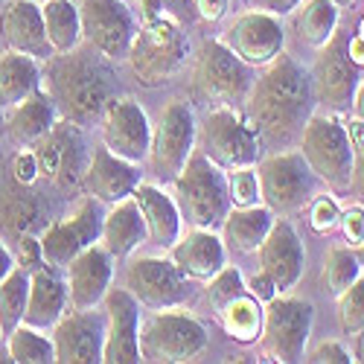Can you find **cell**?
<instances>
[{"label":"cell","instance_id":"7402d4cb","mask_svg":"<svg viewBox=\"0 0 364 364\" xmlns=\"http://www.w3.org/2000/svg\"><path fill=\"white\" fill-rule=\"evenodd\" d=\"M68 300L73 309H97L105 300L114 277V257L94 242L68 262Z\"/></svg>","mask_w":364,"mask_h":364},{"label":"cell","instance_id":"44dd1931","mask_svg":"<svg viewBox=\"0 0 364 364\" xmlns=\"http://www.w3.org/2000/svg\"><path fill=\"white\" fill-rule=\"evenodd\" d=\"M259 268L277 283V291H291L306 268V248L289 219H274L265 242L259 245Z\"/></svg>","mask_w":364,"mask_h":364},{"label":"cell","instance_id":"ab89813d","mask_svg":"<svg viewBox=\"0 0 364 364\" xmlns=\"http://www.w3.org/2000/svg\"><path fill=\"white\" fill-rule=\"evenodd\" d=\"M228 190H230V204H233V207H254V204H262L259 178H257V169H254V166L230 169V175H228Z\"/></svg>","mask_w":364,"mask_h":364},{"label":"cell","instance_id":"e0dca14e","mask_svg":"<svg viewBox=\"0 0 364 364\" xmlns=\"http://www.w3.org/2000/svg\"><path fill=\"white\" fill-rule=\"evenodd\" d=\"M100 126H102V143L117 158H126L132 164L149 158L151 123L140 102H134L132 97H114L100 117Z\"/></svg>","mask_w":364,"mask_h":364},{"label":"cell","instance_id":"f1b7e54d","mask_svg":"<svg viewBox=\"0 0 364 364\" xmlns=\"http://www.w3.org/2000/svg\"><path fill=\"white\" fill-rule=\"evenodd\" d=\"M6 134L12 143L29 149L36 146L58 119H62V114H58L55 102L50 100L47 90H36V94H29L26 100H21L18 105L6 108Z\"/></svg>","mask_w":364,"mask_h":364},{"label":"cell","instance_id":"484cf974","mask_svg":"<svg viewBox=\"0 0 364 364\" xmlns=\"http://www.w3.org/2000/svg\"><path fill=\"white\" fill-rule=\"evenodd\" d=\"M149 242L143 213L134 201V196L108 204L105 219H102V233H100V245L114 257V259H129L140 245Z\"/></svg>","mask_w":364,"mask_h":364},{"label":"cell","instance_id":"5bb4252c","mask_svg":"<svg viewBox=\"0 0 364 364\" xmlns=\"http://www.w3.org/2000/svg\"><path fill=\"white\" fill-rule=\"evenodd\" d=\"M350 36L344 29H336L332 38L318 50L315 65H312V87H315V100L321 105H326V111L332 114H344L353 105L355 87L361 82L358 76V65L350 58L347 50Z\"/></svg>","mask_w":364,"mask_h":364},{"label":"cell","instance_id":"94428289","mask_svg":"<svg viewBox=\"0 0 364 364\" xmlns=\"http://www.w3.org/2000/svg\"><path fill=\"white\" fill-rule=\"evenodd\" d=\"M358 33H361V36H364V18H361V23H358Z\"/></svg>","mask_w":364,"mask_h":364},{"label":"cell","instance_id":"c3c4849f","mask_svg":"<svg viewBox=\"0 0 364 364\" xmlns=\"http://www.w3.org/2000/svg\"><path fill=\"white\" fill-rule=\"evenodd\" d=\"M245 286H248V291H251V294H254L259 303H268V300H274V297L280 294V291H277V283L271 280L262 268L257 271V274H254V277H251Z\"/></svg>","mask_w":364,"mask_h":364},{"label":"cell","instance_id":"f546056e","mask_svg":"<svg viewBox=\"0 0 364 364\" xmlns=\"http://www.w3.org/2000/svg\"><path fill=\"white\" fill-rule=\"evenodd\" d=\"M271 225H274V213H271L265 204L230 207V213L222 222V239L236 254H257L271 230Z\"/></svg>","mask_w":364,"mask_h":364},{"label":"cell","instance_id":"4fadbf2b","mask_svg":"<svg viewBox=\"0 0 364 364\" xmlns=\"http://www.w3.org/2000/svg\"><path fill=\"white\" fill-rule=\"evenodd\" d=\"M36 161H38V175L47 178L58 190H76L82 187V178L90 161L87 143L82 137V126L70 123V119H58V123L33 146Z\"/></svg>","mask_w":364,"mask_h":364},{"label":"cell","instance_id":"4dcf8cb0","mask_svg":"<svg viewBox=\"0 0 364 364\" xmlns=\"http://www.w3.org/2000/svg\"><path fill=\"white\" fill-rule=\"evenodd\" d=\"M41 87L38 58L6 50L0 53V108H12Z\"/></svg>","mask_w":364,"mask_h":364},{"label":"cell","instance_id":"3957f363","mask_svg":"<svg viewBox=\"0 0 364 364\" xmlns=\"http://www.w3.org/2000/svg\"><path fill=\"white\" fill-rule=\"evenodd\" d=\"M187 55L190 41L184 36V23H178L169 15L140 21L126 53L132 73L146 87H158L169 82L175 73H181V68L187 65Z\"/></svg>","mask_w":364,"mask_h":364},{"label":"cell","instance_id":"8d00e7d4","mask_svg":"<svg viewBox=\"0 0 364 364\" xmlns=\"http://www.w3.org/2000/svg\"><path fill=\"white\" fill-rule=\"evenodd\" d=\"M18 190H6L4 193V204H0V222L4 228H9L12 233H33V228L38 225L41 216V204L36 198V193H29V187L18 184Z\"/></svg>","mask_w":364,"mask_h":364},{"label":"cell","instance_id":"6f0895ef","mask_svg":"<svg viewBox=\"0 0 364 364\" xmlns=\"http://www.w3.org/2000/svg\"><path fill=\"white\" fill-rule=\"evenodd\" d=\"M353 251H355V257H358V265H361V271H364V239H361V245H355Z\"/></svg>","mask_w":364,"mask_h":364},{"label":"cell","instance_id":"681fc988","mask_svg":"<svg viewBox=\"0 0 364 364\" xmlns=\"http://www.w3.org/2000/svg\"><path fill=\"white\" fill-rule=\"evenodd\" d=\"M245 4L251 6V9H259V12H271V15H277V18H283V15H291L303 0H245Z\"/></svg>","mask_w":364,"mask_h":364},{"label":"cell","instance_id":"603a6c76","mask_svg":"<svg viewBox=\"0 0 364 364\" xmlns=\"http://www.w3.org/2000/svg\"><path fill=\"white\" fill-rule=\"evenodd\" d=\"M140 181L143 178H140L137 164H132L126 158H117L105 143H100L94 151H90L82 187H85L87 196L100 198L102 204H117V201L129 198L137 190Z\"/></svg>","mask_w":364,"mask_h":364},{"label":"cell","instance_id":"5b68a950","mask_svg":"<svg viewBox=\"0 0 364 364\" xmlns=\"http://www.w3.org/2000/svg\"><path fill=\"white\" fill-rule=\"evenodd\" d=\"M175 193L178 207L193 228L216 230L222 228L225 216L230 213V190H228V175L222 166H216L204 151H193L184 169L175 178Z\"/></svg>","mask_w":364,"mask_h":364},{"label":"cell","instance_id":"277c9868","mask_svg":"<svg viewBox=\"0 0 364 364\" xmlns=\"http://www.w3.org/2000/svg\"><path fill=\"white\" fill-rule=\"evenodd\" d=\"M257 73L219 38H204L193 62V94L210 108L245 105Z\"/></svg>","mask_w":364,"mask_h":364},{"label":"cell","instance_id":"30bf717a","mask_svg":"<svg viewBox=\"0 0 364 364\" xmlns=\"http://www.w3.org/2000/svg\"><path fill=\"white\" fill-rule=\"evenodd\" d=\"M257 178L262 204L271 213L289 216L294 210H303L312 198L315 172L309 169L306 158L300 155V149H283L259 158Z\"/></svg>","mask_w":364,"mask_h":364},{"label":"cell","instance_id":"e575fe53","mask_svg":"<svg viewBox=\"0 0 364 364\" xmlns=\"http://www.w3.org/2000/svg\"><path fill=\"white\" fill-rule=\"evenodd\" d=\"M26 294H29V271L15 265L9 274L0 280V336L4 338L15 326L23 323Z\"/></svg>","mask_w":364,"mask_h":364},{"label":"cell","instance_id":"ac0fdd59","mask_svg":"<svg viewBox=\"0 0 364 364\" xmlns=\"http://www.w3.org/2000/svg\"><path fill=\"white\" fill-rule=\"evenodd\" d=\"M55 361L62 364H100L105 350V312L73 309L53 323Z\"/></svg>","mask_w":364,"mask_h":364},{"label":"cell","instance_id":"1f68e13d","mask_svg":"<svg viewBox=\"0 0 364 364\" xmlns=\"http://www.w3.org/2000/svg\"><path fill=\"white\" fill-rule=\"evenodd\" d=\"M222 329L228 332V336L239 344H254L259 341V332H262V303L245 289L239 291L236 297H230L228 303H222L219 309H213Z\"/></svg>","mask_w":364,"mask_h":364},{"label":"cell","instance_id":"7a4b0ae2","mask_svg":"<svg viewBox=\"0 0 364 364\" xmlns=\"http://www.w3.org/2000/svg\"><path fill=\"white\" fill-rule=\"evenodd\" d=\"M44 90L58 114L76 126H94L105 105L117 97V76L108 58L90 44H79L70 53H53L41 70Z\"/></svg>","mask_w":364,"mask_h":364},{"label":"cell","instance_id":"9c48e42d","mask_svg":"<svg viewBox=\"0 0 364 364\" xmlns=\"http://www.w3.org/2000/svg\"><path fill=\"white\" fill-rule=\"evenodd\" d=\"M315 323V306L309 300L300 297H283L265 303L262 315V332H259V347L268 361L294 364L306 355V344L312 336Z\"/></svg>","mask_w":364,"mask_h":364},{"label":"cell","instance_id":"db71d44e","mask_svg":"<svg viewBox=\"0 0 364 364\" xmlns=\"http://www.w3.org/2000/svg\"><path fill=\"white\" fill-rule=\"evenodd\" d=\"M344 129H347V137H350L353 149H361V146H364V123H358V119L353 117L350 126H344Z\"/></svg>","mask_w":364,"mask_h":364},{"label":"cell","instance_id":"9f6ffc18","mask_svg":"<svg viewBox=\"0 0 364 364\" xmlns=\"http://www.w3.org/2000/svg\"><path fill=\"white\" fill-rule=\"evenodd\" d=\"M353 117L358 119V123H364V79L358 82V87H355V97H353Z\"/></svg>","mask_w":364,"mask_h":364},{"label":"cell","instance_id":"9a60e30c","mask_svg":"<svg viewBox=\"0 0 364 364\" xmlns=\"http://www.w3.org/2000/svg\"><path fill=\"white\" fill-rule=\"evenodd\" d=\"M190 277L172 257H134L126 265V289L146 309H178L190 300Z\"/></svg>","mask_w":364,"mask_h":364},{"label":"cell","instance_id":"91938a15","mask_svg":"<svg viewBox=\"0 0 364 364\" xmlns=\"http://www.w3.org/2000/svg\"><path fill=\"white\" fill-rule=\"evenodd\" d=\"M332 4H336V6H353L355 0H332Z\"/></svg>","mask_w":364,"mask_h":364},{"label":"cell","instance_id":"f6af8a7d","mask_svg":"<svg viewBox=\"0 0 364 364\" xmlns=\"http://www.w3.org/2000/svg\"><path fill=\"white\" fill-rule=\"evenodd\" d=\"M303 361H312V364H350L355 358L350 355V350L341 341H321L309 355H303Z\"/></svg>","mask_w":364,"mask_h":364},{"label":"cell","instance_id":"60d3db41","mask_svg":"<svg viewBox=\"0 0 364 364\" xmlns=\"http://www.w3.org/2000/svg\"><path fill=\"white\" fill-rule=\"evenodd\" d=\"M245 280H242V271L233 268V265H225L219 274H213L207 280V300H210V306L219 309L222 303H228L230 297H236L239 291H245Z\"/></svg>","mask_w":364,"mask_h":364},{"label":"cell","instance_id":"2e32d148","mask_svg":"<svg viewBox=\"0 0 364 364\" xmlns=\"http://www.w3.org/2000/svg\"><path fill=\"white\" fill-rule=\"evenodd\" d=\"M82 38L100 50L108 62L126 58L137 33V15L126 0H79Z\"/></svg>","mask_w":364,"mask_h":364},{"label":"cell","instance_id":"f907efd6","mask_svg":"<svg viewBox=\"0 0 364 364\" xmlns=\"http://www.w3.org/2000/svg\"><path fill=\"white\" fill-rule=\"evenodd\" d=\"M228 4H230V0H193L196 15H198V18H204V21H210V23L225 18Z\"/></svg>","mask_w":364,"mask_h":364},{"label":"cell","instance_id":"4316f807","mask_svg":"<svg viewBox=\"0 0 364 364\" xmlns=\"http://www.w3.org/2000/svg\"><path fill=\"white\" fill-rule=\"evenodd\" d=\"M68 283L55 274V268L41 265L29 271V294L23 323L36 329H53V323L68 312Z\"/></svg>","mask_w":364,"mask_h":364},{"label":"cell","instance_id":"52a82bcc","mask_svg":"<svg viewBox=\"0 0 364 364\" xmlns=\"http://www.w3.org/2000/svg\"><path fill=\"white\" fill-rule=\"evenodd\" d=\"M300 155L306 158L315 178H321L329 190L344 193L353 181L355 149L347 137V129L332 114H312L297 140Z\"/></svg>","mask_w":364,"mask_h":364},{"label":"cell","instance_id":"ba28073f","mask_svg":"<svg viewBox=\"0 0 364 364\" xmlns=\"http://www.w3.org/2000/svg\"><path fill=\"white\" fill-rule=\"evenodd\" d=\"M137 344L140 361L181 364L198 358L207 350V329L181 309H155L146 321H140Z\"/></svg>","mask_w":364,"mask_h":364},{"label":"cell","instance_id":"8992f818","mask_svg":"<svg viewBox=\"0 0 364 364\" xmlns=\"http://www.w3.org/2000/svg\"><path fill=\"white\" fill-rule=\"evenodd\" d=\"M196 149L204 151L225 172L257 166L262 158V143L257 129L248 123L245 111L230 105H216L204 114L196 132Z\"/></svg>","mask_w":364,"mask_h":364},{"label":"cell","instance_id":"6da1fadb","mask_svg":"<svg viewBox=\"0 0 364 364\" xmlns=\"http://www.w3.org/2000/svg\"><path fill=\"white\" fill-rule=\"evenodd\" d=\"M312 73L294 55L280 53L254 79L245 100V117L257 129L262 151H283L300 140L306 119L315 114Z\"/></svg>","mask_w":364,"mask_h":364},{"label":"cell","instance_id":"cb8c5ba5","mask_svg":"<svg viewBox=\"0 0 364 364\" xmlns=\"http://www.w3.org/2000/svg\"><path fill=\"white\" fill-rule=\"evenodd\" d=\"M0 38L6 41L9 50L26 53L38 62H47L53 55L44 29V15L36 0H9L0 12Z\"/></svg>","mask_w":364,"mask_h":364},{"label":"cell","instance_id":"bcb514c9","mask_svg":"<svg viewBox=\"0 0 364 364\" xmlns=\"http://www.w3.org/2000/svg\"><path fill=\"white\" fill-rule=\"evenodd\" d=\"M12 178L18 181V184H23V187H33L36 181L41 178L38 175V161H36V151L33 149H23V151H18V155H15V161H12Z\"/></svg>","mask_w":364,"mask_h":364},{"label":"cell","instance_id":"f5cc1de1","mask_svg":"<svg viewBox=\"0 0 364 364\" xmlns=\"http://www.w3.org/2000/svg\"><path fill=\"white\" fill-rule=\"evenodd\" d=\"M347 50H350V58L358 65V68H364V36L361 33H355L350 41H347Z\"/></svg>","mask_w":364,"mask_h":364},{"label":"cell","instance_id":"83f0119b","mask_svg":"<svg viewBox=\"0 0 364 364\" xmlns=\"http://www.w3.org/2000/svg\"><path fill=\"white\" fill-rule=\"evenodd\" d=\"M140 213H143V222H146V233H149V242L151 245H161V248H172L175 242L181 239V207L172 196H166L161 187L155 184H137V190L132 193Z\"/></svg>","mask_w":364,"mask_h":364},{"label":"cell","instance_id":"816d5d0a","mask_svg":"<svg viewBox=\"0 0 364 364\" xmlns=\"http://www.w3.org/2000/svg\"><path fill=\"white\" fill-rule=\"evenodd\" d=\"M350 187L355 190V196L364 198V146L355 149V158H353V181H350Z\"/></svg>","mask_w":364,"mask_h":364},{"label":"cell","instance_id":"f35d334b","mask_svg":"<svg viewBox=\"0 0 364 364\" xmlns=\"http://www.w3.org/2000/svg\"><path fill=\"white\" fill-rule=\"evenodd\" d=\"M338 323L344 336H361L364 332V274L338 294Z\"/></svg>","mask_w":364,"mask_h":364},{"label":"cell","instance_id":"d4e9b609","mask_svg":"<svg viewBox=\"0 0 364 364\" xmlns=\"http://www.w3.org/2000/svg\"><path fill=\"white\" fill-rule=\"evenodd\" d=\"M169 251H172V262L193 283H207L228 265V245L222 236H216V230L196 228L184 239H178Z\"/></svg>","mask_w":364,"mask_h":364},{"label":"cell","instance_id":"d6986e66","mask_svg":"<svg viewBox=\"0 0 364 364\" xmlns=\"http://www.w3.org/2000/svg\"><path fill=\"white\" fill-rule=\"evenodd\" d=\"M242 62L251 65V68H265L268 62L283 53L286 47V29L283 21L271 12H259L251 9L245 15H239L222 38Z\"/></svg>","mask_w":364,"mask_h":364},{"label":"cell","instance_id":"d590c367","mask_svg":"<svg viewBox=\"0 0 364 364\" xmlns=\"http://www.w3.org/2000/svg\"><path fill=\"white\" fill-rule=\"evenodd\" d=\"M6 353H9V361H18V364H50V361H55L53 338L29 323L15 326L6 336Z\"/></svg>","mask_w":364,"mask_h":364},{"label":"cell","instance_id":"11a10c76","mask_svg":"<svg viewBox=\"0 0 364 364\" xmlns=\"http://www.w3.org/2000/svg\"><path fill=\"white\" fill-rule=\"evenodd\" d=\"M15 265H18V262H15V254L6 248V242H0V280H4Z\"/></svg>","mask_w":364,"mask_h":364},{"label":"cell","instance_id":"74e56055","mask_svg":"<svg viewBox=\"0 0 364 364\" xmlns=\"http://www.w3.org/2000/svg\"><path fill=\"white\" fill-rule=\"evenodd\" d=\"M361 274L358 257L350 245H332L323 257V271H321V286L326 294L338 297L344 289H350Z\"/></svg>","mask_w":364,"mask_h":364},{"label":"cell","instance_id":"836d02e7","mask_svg":"<svg viewBox=\"0 0 364 364\" xmlns=\"http://www.w3.org/2000/svg\"><path fill=\"white\" fill-rule=\"evenodd\" d=\"M338 29V6L332 0H306L294 18L297 41L312 50H321Z\"/></svg>","mask_w":364,"mask_h":364},{"label":"cell","instance_id":"7c38bea8","mask_svg":"<svg viewBox=\"0 0 364 364\" xmlns=\"http://www.w3.org/2000/svg\"><path fill=\"white\" fill-rule=\"evenodd\" d=\"M196 132L198 123L193 105L184 100L166 102L158 117V126L151 129V149H149L151 172L164 181H175L196 151Z\"/></svg>","mask_w":364,"mask_h":364},{"label":"cell","instance_id":"7bdbcfd3","mask_svg":"<svg viewBox=\"0 0 364 364\" xmlns=\"http://www.w3.org/2000/svg\"><path fill=\"white\" fill-rule=\"evenodd\" d=\"M306 207H309V228L318 236H326V233H332L338 228L341 210H338V204L332 196H315V198H309Z\"/></svg>","mask_w":364,"mask_h":364},{"label":"cell","instance_id":"680465c9","mask_svg":"<svg viewBox=\"0 0 364 364\" xmlns=\"http://www.w3.org/2000/svg\"><path fill=\"white\" fill-rule=\"evenodd\" d=\"M355 361H364V338L358 341V355H355Z\"/></svg>","mask_w":364,"mask_h":364},{"label":"cell","instance_id":"ee69618b","mask_svg":"<svg viewBox=\"0 0 364 364\" xmlns=\"http://www.w3.org/2000/svg\"><path fill=\"white\" fill-rule=\"evenodd\" d=\"M15 262L23 271H36V268L47 265L44 254H41V239L36 233H21L18 236V257H15Z\"/></svg>","mask_w":364,"mask_h":364},{"label":"cell","instance_id":"7dc6e473","mask_svg":"<svg viewBox=\"0 0 364 364\" xmlns=\"http://www.w3.org/2000/svg\"><path fill=\"white\" fill-rule=\"evenodd\" d=\"M341 230H344V239H347V245L355 248L361 245V239H364V207L361 204H353L347 207L344 213H341Z\"/></svg>","mask_w":364,"mask_h":364},{"label":"cell","instance_id":"ffe728a7","mask_svg":"<svg viewBox=\"0 0 364 364\" xmlns=\"http://www.w3.org/2000/svg\"><path fill=\"white\" fill-rule=\"evenodd\" d=\"M105 312V350L102 361L108 364H134L140 361V303L129 289H108L102 300Z\"/></svg>","mask_w":364,"mask_h":364},{"label":"cell","instance_id":"6125c7cd","mask_svg":"<svg viewBox=\"0 0 364 364\" xmlns=\"http://www.w3.org/2000/svg\"><path fill=\"white\" fill-rule=\"evenodd\" d=\"M0 338H4V336H0Z\"/></svg>","mask_w":364,"mask_h":364},{"label":"cell","instance_id":"b9f144b4","mask_svg":"<svg viewBox=\"0 0 364 364\" xmlns=\"http://www.w3.org/2000/svg\"><path fill=\"white\" fill-rule=\"evenodd\" d=\"M134 4L140 9V21H151V18L169 15L178 23H190L196 18L193 0H134Z\"/></svg>","mask_w":364,"mask_h":364},{"label":"cell","instance_id":"d6a6232c","mask_svg":"<svg viewBox=\"0 0 364 364\" xmlns=\"http://www.w3.org/2000/svg\"><path fill=\"white\" fill-rule=\"evenodd\" d=\"M41 15L53 53H70L82 44V18L73 0H47Z\"/></svg>","mask_w":364,"mask_h":364},{"label":"cell","instance_id":"8fae6325","mask_svg":"<svg viewBox=\"0 0 364 364\" xmlns=\"http://www.w3.org/2000/svg\"><path fill=\"white\" fill-rule=\"evenodd\" d=\"M105 210L102 201L94 196H82L68 216L44 225L41 230V254L50 268H68L73 257H79L85 248L100 242Z\"/></svg>","mask_w":364,"mask_h":364}]
</instances>
